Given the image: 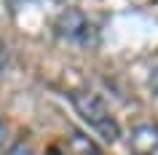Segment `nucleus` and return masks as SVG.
<instances>
[{
  "label": "nucleus",
  "instance_id": "3",
  "mask_svg": "<svg viewBox=\"0 0 158 155\" xmlns=\"http://www.w3.org/2000/svg\"><path fill=\"white\" fill-rule=\"evenodd\" d=\"M129 150L131 155H158V123H137L129 131Z\"/></svg>",
  "mask_w": 158,
  "mask_h": 155
},
{
  "label": "nucleus",
  "instance_id": "1",
  "mask_svg": "<svg viewBox=\"0 0 158 155\" xmlns=\"http://www.w3.org/2000/svg\"><path fill=\"white\" fill-rule=\"evenodd\" d=\"M70 99V104L73 110L81 118H83L89 126H91L102 139H107V142H115L121 137V128H118V120L113 118L110 112L107 102L99 96V94H94V91H86V88H78V91H70L67 94Z\"/></svg>",
  "mask_w": 158,
  "mask_h": 155
},
{
  "label": "nucleus",
  "instance_id": "6",
  "mask_svg": "<svg viewBox=\"0 0 158 155\" xmlns=\"http://www.w3.org/2000/svg\"><path fill=\"white\" fill-rule=\"evenodd\" d=\"M6 137H8V128H6V123L0 120V147L6 145Z\"/></svg>",
  "mask_w": 158,
  "mask_h": 155
},
{
  "label": "nucleus",
  "instance_id": "5",
  "mask_svg": "<svg viewBox=\"0 0 158 155\" xmlns=\"http://www.w3.org/2000/svg\"><path fill=\"white\" fill-rule=\"evenodd\" d=\"M8 155H35V153L24 145V142H19V145H14V147L8 150Z\"/></svg>",
  "mask_w": 158,
  "mask_h": 155
},
{
  "label": "nucleus",
  "instance_id": "4",
  "mask_svg": "<svg viewBox=\"0 0 158 155\" xmlns=\"http://www.w3.org/2000/svg\"><path fill=\"white\" fill-rule=\"evenodd\" d=\"M8 64H11V51H8V46L0 40V72H6L8 70Z\"/></svg>",
  "mask_w": 158,
  "mask_h": 155
},
{
  "label": "nucleus",
  "instance_id": "2",
  "mask_svg": "<svg viewBox=\"0 0 158 155\" xmlns=\"http://www.w3.org/2000/svg\"><path fill=\"white\" fill-rule=\"evenodd\" d=\"M56 32L62 40L81 46V48H91L97 43V27L91 24V19L78 8H67L62 16L56 19Z\"/></svg>",
  "mask_w": 158,
  "mask_h": 155
}]
</instances>
